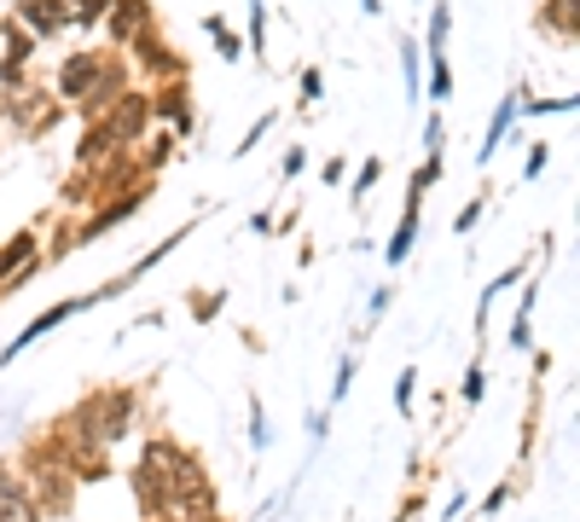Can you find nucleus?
I'll use <instances>...</instances> for the list:
<instances>
[{"label":"nucleus","mask_w":580,"mask_h":522,"mask_svg":"<svg viewBox=\"0 0 580 522\" xmlns=\"http://www.w3.org/2000/svg\"><path fill=\"white\" fill-rule=\"evenodd\" d=\"M517 116H522V88H510L500 105H493V123H488V133H482V145H476V163H482V168L493 163V151L505 145V133H510V123H517Z\"/></svg>","instance_id":"nucleus-10"},{"label":"nucleus","mask_w":580,"mask_h":522,"mask_svg":"<svg viewBox=\"0 0 580 522\" xmlns=\"http://www.w3.org/2000/svg\"><path fill=\"white\" fill-rule=\"evenodd\" d=\"M192 232H198V221H186V227H175V232H168V239H163V244H151V250H146V256H140V262H134V267H128V273H134V284H140V279L151 273V267H157V262H168V256H175V250H180L186 239H192Z\"/></svg>","instance_id":"nucleus-14"},{"label":"nucleus","mask_w":580,"mask_h":522,"mask_svg":"<svg viewBox=\"0 0 580 522\" xmlns=\"http://www.w3.org/2000/svg\"><path fill=\"white\" fill-rule=\"evenodd\" d=\"M140 29H151V0H116L111 18H105V36H111L116 47H128Z\"/></svg>","instance_id":"nucleus-11"},{"label":"nucleus","mask_w":580,"mask_h":522,"mask_svg":"<svg viewBox=\"0 0 580 522\" xmlns=\"http://www.w3.org/2000/svg\"><path fill=\"white\" fill-rule=\"evenodd\" d=\"M12 18H18L36 41H53L59 29H71V7H64V0H18Z\"/></svg>","instance_id":"nucleus-9"},{"label":"nucleus","mask_w":580,"mask_h":522,"mask_svg":"<svg viewBox=\"0 0 580 522\" xmlns=\"http://www.w3.org/2000/svg\"><path fill=\"white\" fill-rule=\"evenodd\" d=\"M319 93H326V76L308 64V71H302V105H319Z\"/></svg>","instance_id":"nucleus-37"},{"label":"nucleus","mask_w":580,"mask_h":522,"mask_svg":"<svg viewBox=\"0 0 580 522\" xmlns=\"http://www.w3.org/2000/svg\"><path fill=\"white\" fill-rule=\"evenodd\" d=\"M99 71H105V53H99V47H81V53H71V59L59 64L53 93L64 99V105H81V99L99 88Z\"/></svg>","instance_id":"nucleus-5"},{"label":"nucleus","mask_w":580,"mask_h":522,"mask_svg":"<svg viewBox=\"0 0 580 522\" xmlns=\"http://www.w3.org/2000/svg\"><path fill=\"white\" fill-rule=\"evenodd\" d=\"M458 395H465V407H482V395H488V372H482V360H470V366H465V383H458Z\"/></svg>","instance_id":"nucleus-30"},{"label":"nucleus","mask_w":580,"mask_h":522,"mask_svg":"<svg viewBox=\"0 0 580 522\" xmlns=\"http://www.w3.org/2000/svg\"><path fill=\"white\" fill-rule=\"evenodd\" d=\"M378 180H383V157H366L361 168H354V187H349V198H354V209L366 204L371 192H378Z\"/></svg>","instance_id":"nucleus-24"},{"label":"nucleus","mask_w":580,"mask_h":522,"mask_svg":"<svg viewBox=\"0 0 580 522\" xmlns=\"http://www.w3.org/2000/svg\"><path fill=\"white\" fill-rule=\"evenodd\" d=\"M413 390H418V366H406V372L395 378V412H401V418L413 412Z\"/></svg>","instance_id":"nucleus-32"},{"label":"nucleus","mask_w":580,"mask_h":522,"mask_svg":"<svg viewBox=\"0 0 580 522\" xmlns=\"http://www.w3.org/2000/svg\"><path fill=\"white\" fill-rule=\"evenodd\" d=\"M250 447H255V453L273 447V418H267V407H262V395H250Z\"/></svg>","instance_id":"nucleus-25"},{"label":"nucleus","mask_w":580,"mask_h":522,"mask_svg":"<svg viewBox=\"0 0 580 522\" xmlns=\"http://www.w3.org/2000/svg\"><path fill=\"white\" fill-rule=\"evenodd\" d=\"M273 123H279V111H262V116H255V123H250V133L232 145V157H250V151H255V145H262L267 133H273Z\"/></svg>","instance_id":"nucleus-27"},{"label":"nucleus","mask_w":580,"mask_h":522,"mask_svg":"<svg viewBox=\"0 0 580 522\" xmlns=\"http://www.w3.org/2000/svg\"><path fill=\"white\" fill-rule=\"evenodd\" d=\"M343 175H349V163H343V157H326V168H319V180H326V187H337Z\"/></svg>","instance_id":"nucleus-40"},{"label":"nucleus","mask_w":580,"mask_h":522,"mask_svg":"<svg viewBox=\"0 0 580 522\" xmlns=\"http://www.w3.org/2000/svg\"><path fill=\"white\" fill-rule=\"evenodd\" d=\"M534 302H540V273L522 279V296H517V314H510V348H534Z\"/></svg>","instance_id":"nucleus-12"},{"label":"nucleus","mask_w":580,"mask_h":522,"mask_svg":"<svg viewBox=\"0 0 580 522\" xmlns=\"http://www.w3.org/2000/svg\"><path fill=\"white\" fill-rule=\"evenodd\" d=\"M389 302H395V291H389V284H378V291H371V308H366V326H361V331H378V319L389 314Z\"/></svg>","instance_id":"nucleus-34"},{"label":"nucleus","mask_w":580,"mask_h":522,"mask_svg":"<svg viewBox=\"0 0 580 522\" xmlns=\"http://www.w3.org/2000/svg\"><path fill=\"white\" fill-rule=\"evenodd\" d=\"M505 499H510V482H493V494H488L482 505H476V511H482V517H493V511H500Z\"/></svg>","instance_id":"nucleus-39"},{"label":"nucleus","mask_w":580,"mask_h":522,"mask_svg":"<svg viewBox=\"0 0 580 522\" xmlns=\"http://www.w3.org/2000/svg\"><path fill=\"white\" fill-rule=\"evenodd\" d=\"M354 378H361V360H354V355H343V360H337V378H331V407H343V400H349Z\"/></svg>","instance_id":"nucleus-28"},{"label":"nucleus","mask_w":580,"mask_h":522,"mask_svg":"<svg viewBox=\"0 0 580 522\" xmlns=\"http://www.w3.org/2000/svg\"><path fill=\"white\" fill-rule=\"evenodd\" d=\"M168 151H175V133L168 128H151V140H146V151L134 163H140V175H157V168L168 163Z\"/></svg>","instance_id":"nucleus-21"},{"label":"nucleus","mask_w":580,"mask_h":522,"mask_svg":"<svg viewBox=\"0 0 580 522\" xmlns=\"http://www.w3.org/2000/svg\"><path fill=\"white\" fill-rule=\"evenodd\" d=\"M12 487H24V476H18V470H12V464H0V499H7Z\"/></svg>","instance_id":"nucleus-41"},{"label":"nucleus","mask_w":580,"mask_h":522,"mask_svg":"<svg viewBox=\"0 0 580 522\" xmlns=\"http://www.w3.org/2000/svg\"><path fill=\"white\" fill-rule=\"evenodd\" d=\"M203 29H210V36H215V53L227 59V64H238V59H244V36H238V29H232L227 18H220V12H210V18H203Z\"/></svg>","instance_id":"nucleus-18"},{"label":"nucleus","mask_w":580,"mask_h":522,"mask_svg":"<svg viewBox=\"0 0 580 522\" xmlns=\"http://www.w3.org/2000/svg\"><path fill=\"white\" fill-rule=\"evenodd\" d=\"M41 256V239H36V227H24V232H12L7 244H0V284H7L12 273H18L24 262H36Z\"/></svg>","instance_id":"nucleus-13"},{"label":"nucleus","mask_w":580,"mask_h":522,"mask_svg":"<svg viewBox=\"0 0 580 522\" xmlns=\"http://www.w3.org/2000/svg\"><path fill=\"white\" fill-rule=\"evenodd\" d=\"M441 140H447V123H441V111H430V123H424V157H441Z\"/></svg>","instance_id":"nucleus-33"},{"label":"nucleus","mask_w":580,"mask_h":522,"mask_svg":"<svg viewBox=\"0 0 580 522\" xmlns=\"http://www.w3.org/2000/svg\"><path fill=\"white\" fill-rule=\"evenodd\" d=\"M482 209H488V198H482V192H476V198H470V204H465V209H458V215H453V232H458V239H470V232H476V221H482Z\"/></svg>","instance_id":"nucleus-31"},{"label":"nucleus","mask_w":580,"mask_h":522,"mask_svg":"<svg viewBox=\"0 0 580 522\" xmlns=\"http://www.w3.org/2000/svg\"><path fill=\"white\" fill-rule=\"evenodd\" d=\"M134 412H140V395H134V390H93L71 418H64V424H71L81 442L111 447V442H123V435L134 430Z\"/></svg>","instance_id":"nucleus-1"},{"label":"nucleus","mask_w":580,"mask_h":522,"mask_svg":"<svg viewBox=\"0 0 580 522\" xmlns=\"http://www.w3.org/2000/svg\"><path fill=\"white\" fill-rule=\"evenodd\" d=\"M302 168H308V145H290V151H285V163H279V175H285V180H297Z\"/></svg>","instance_id":"nucleus-36"},{"label":"nucleus","mask_w":580,"mask_h":522,"mask_svg":"<svg viewBox=\"0 0 580 522\" xmlns=\"http://www.w3.org/2000/svg\"><path fill=\"white\" fill-rule=\"evenodd\" d=\"M361 12L366 18H383V0H361Z\"/></svg>","instance_id":"nucleus-43"},{"label":"nucleus","mask_w":580,"mask_h":522,"mask_svg":"<svg viewBox=\"0 0 580 522\" xmlns=\"http://www.w3.org/2000/svg\"><path fill=\"white\" fill-rule=\"evenodd\" d=\"M0 522H41L36 499H29V482H24V487H12V494L0 499Z\"/></svg>","instance_id":"nucleus-22"},{"label":"nucleus","mask_w":580,"mask_h":522,"mask_svg":"<svg viewBox=\"0 0 580 522\" xmlns=\"http://www.w3.org/2000/svg\"><path fill=\"white\" fill-rule=\"evenodd\" d=\"M401 76H406V111H418L424 99V59H418V36L401 41Z\"/></svg>","instance_id":"nucleus-16"},{"label":"nucleus","mask_w":580,"mask_h":522,"mask_svg":"<svg viewBox=\"0 0 580 522\" xmlns=\"http://www.w3.org/2000/svg\"><path fill=\"white\" fill-rule=\"evenodd\" d=\"M447 41H453V7H447V0H436V7H430V29H424V47H430V53H447Z\"/></svg>","instance_id":"nucleus-20"},{"label":"nucleus","mask_w":580,"mask_h":522,"mask_svg":"<svg viewBox=\"0 0 580 522\" xmlns=\"http://www.w3.org/2000/svg\"><path fill=\"white\" fill-rule=\"evenodd\" d=\"M64 7H71V29H93V24L111 18L116 0H64Z\"/></svg>","instance_id":"nucleus-23"},{"label":"nucleus","mask_w":580,"mask_h":522,"mask_svg":"<svg viewBox=\"0 0 580 522\" xmlns=\"http://www.w3.org/2000/svg\"><path fill=\"white\" fill-rule=\"evenodd\" d=\"M0 116H7V123L18 128V133H47V128L59 123V99L47 93V88H36V93L18 88V93L0 99Z\"/></svg>","instance_id":"nucleus-6"},{"label":"nucleus","mask_w":580,"mask_h":522,"mask_svg":"<svg viewBox=\"0 0 580 522\" xmlns=\"http://www.w3.org/2000/svg\"><path fill=\"white\" fill-rule=\"evenodd\" d=\"M545 163H552V145H534V151L522 157V180H540V175H545Z\"/></svg>","instance_id":"nucleus-35"},{"label":"nucleus","mask_w":580,"mask_h":522,"mask_svg":"<svg viewBox=\"0 0 580 522\" xmlns=\"http://www.w3.org/2000/svg\"><path fill=\"white\" fill-rule=\"evenodd\" d=\"M81 308H93V302H88V296H64V302H53V308H41V314H36V319H29V326H24L18 336H12V343H7V348H0V366H12V360H18V355H24V348H36V343H41V336H47V331H59V326H64V319H76Z\"/></svg>","instance_id":"nucleus-7"},{"label":"nucleus","mask_w":580,"mask_h":522,"mask_svg":"<svg viewBox=\"0 0 580 522\" xmlns=\"http://www.w3.org/2000/svg\"><path fill=\"white\" fill-rule=\"evenodd\" d=\"M545 29H557V41H575L580 36V12H575V0H545Z\"/></svg>","instance_id":"nucleus-19"},{"label":"nucleus","mask_w":580,"mask_h":522,"mask_svg":"<svg viewBox=\"0 0 580 522\" xmlns=\"http://www.w3.org/2000/svg\"><path fill=\"white\" fill-rule=\"evenodd\" d=\"M575 105H580L575 93H557V99H528V93H522V111H528V116H569Z\"/></svg>","instance_id":"nucleus-29"},{"label":"nucleus","mask_w":580,"mask_h":522,"mask_svg":"<svg viewBox=\"0 0 580 522\" xmlns=\"http://www.w3.org/2000/svg\"><path fill=\"white\" fill-rule=\"evenodd\" d=\"M244 53L267 59V0H250V41H244Z\"/></svg>","instance_id":"nucleus-26"},{"label":"nucleus","mask_w":580,"mask_h":522,"mask_svg":"<svg viewBox=\"0 0 580 522\" xmlns=\"http://www.w3.org/2000/svg\"><path fill=\"white\" fill-rule=\"evenodd\" d=\"M168 123V133L175 140H186V133L198 128V116H192V99H186V81H163L157 93H151V123Z\"/></svg>","instance_id":"nucleus-8"},{"label":"nucleus","mask_w":580,"mask_h":522,"mask_svg":"<svg viewBox=\"0 0 580 522\" xmlns=\"http://www.w3.org/2000/svg\"><path fill=\"white\" fill-rule=\"evenodd\" d=\"M128 59L140 64V76L157 81V88H163V81H186V59L157 36V29H140V36L128 41Z\"/></svg>","instance_id":"nucleus-3"},{"label":"nucleus","mask_w":580,"mask_h":522,"mask_svg":"<svg viewBox=\"0 0 580 522\" xmlns=\"http://www.w3.org/2000/svg\"><path fill=\"white\" fill-rule=\"evenodd\" d=\"M215 314H220V291H203L192 302V319H215Z\"/></svg>","instance_id":"nucleus-38"},{"label":"nucleus","mask_w":580,"mask_h":522,"mask_svg":"<svg viewBox=\"0 0 580 522\" xmlns=\"http://www.w3.org/2000/svg\"><path fill=\"white\" fill-rule=\"evenodd\" d=\"M146 198H151V180H140L134 192L105 198V204L88 209V221L76 227V244H93V239H105V232H116V221H128V215H140V209H146Z\"/></svg>","instance_id":"nucleus-4"},{"label":"nucleus","mask_w":580,"mask_h":522,"mask_svg":"<svg viewBox=\"0 0 580 522\" xmlns=\"http://www.w3.org/2000/svg\"><path fill=\"white\" fill-rule=\"evenodd\" d=\"M99 128H105V140L116 145V151H128L134 140H146L151 133V93H140V88H128L123 99H111L105 111L93 116Z\"/></svg>","instance_id":"nucleus-2"},{"label":"nucleus","mask_w":580,"mask_h":522,"mask_svg":"<svg viewBox=\"0 0 580 522\" xmlns=\"http://www.w3.org/2000/svg\"><path fill=\"white\" fill-rule=\"evenodd\" d=\"M418 227H424V215H401V227L389 232V244H383V267H406V256H413V244H418Z\"/></svg>","instance_id":"nucleus-15"},{"label":"nucleus","mask_w":580,"mask_h":522,"mask_svg":"<svg viewBox=\"0 0 580 522\" xmlns=\"http://www.w3.org/2000/svg\"><path fill=\"white\" fill-rule=\"evenodd\" d=\"M465 505H470V494H465V487H458V494H453V505H447V511H441V517H447V522H458V511H465Z\"/></svg>","instance_id":"nucleus-42"},{"label":"nucleus","mask_w":580,"mask_h":522,"mask_svg":"<svg viewBox=\"0 0 580 522\" xmlns=\"http://www.w3.org/2000/svg\"><path fill=\"white\" fill-rule=\"evenodd\" d=\"M424 99H430V105H447V99H453V64H447V53H430V71H424Z\"/></svg>","instance_id":"nucleus-17"}]
</instances>
